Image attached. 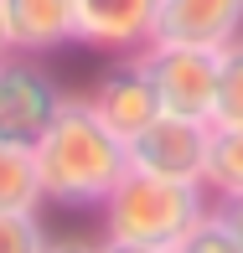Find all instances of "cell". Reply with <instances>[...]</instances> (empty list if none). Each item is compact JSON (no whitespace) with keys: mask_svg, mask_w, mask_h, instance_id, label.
<instances>
[{"mask_svg":"<svg viewBox=\"0 0 243 253\" xmlns=\"http://www.w3.org/2000/svg\"><path fill=\"white\" fill-rule=\"evenodd\" d=\"M212 124H243V37L228 42V47H217Z\"/></svg>","mask_w":243,"mask_h":253,"instance_id":"7c38bea8","label":"cell"},{"mask_svg":"<svg viewBox=\"0 0 243 253\" xmlns=\"http://www.w3.org/2000/svg\"><path fill=\"white\" fill-rule=\"evenodd\" d=\"M217 212L233 222V233H238V243H243V197H233V202H217Z\"/></svg>","mask_w":243,"mask_h":253,"instance_id":"e0dca14e","label":"cell"},{"mask_svg":"<svg viewBox=\"0 0 243 253\" xmlns=\"http://www.w3.org/2000/svg\"><path fill=\"white\" fill-rule=\"evenodd\" d=\"M83 98H88V109H94L124 145H130L135 134L160 114V98H155V88H150L140 57H119V62H109L94 78V88H88Z\"/></svg>","mask_w":243,"mask_h":253,"instance_id":"8992f818","label":"cell"},{"mask_svg":"<svg viewBox=\"0 0 243 253\" xmlns=\"http://www.w3.org/2000/svg\"><path fill=\"white\" fill-rule=\"evenodd\" d=\"M176 253H243V243H238L233 222H228L217 207H207V212L196 217V227L176 243Z\"/></svg>","mask_w":243,"mask_h":253,"instance_id":"4fadbf2b","label":"cell"},{"mask_svg":"<svg viewBox=\"0 0 243 253\" xmlns=\"http://www.w3.org/2000/svg\"><path fill=\"white\" fill-rule=\"evenodd\" d=\"M0 57H10V31H5V10H0Z\"/></svg>","mask_w":243,"mask_h":253,"instance_id":"ac0fdd59","label":"cell"},{"mask_svg":"<svg viewBox=\"0 0 243 253\" xmlns=\"http://www.w3.org/2000/svg\"><path fill=\"white\" fill-rule=\"evenodd\" d=\"M202 186H207V197H217V202L243 197V124H212Z\"/></svg>","mask_w":243,"mask_h":253,"instance_id":"30bf717a","label":"cell"},{"mask_svg":"<svg viewBox=\"0 0 243 253\" xmlns=\"http://www.w3.org/2000/svg\"><path fill=\"white\" fill-rule=\"evenodd\" d=\"M98 212H103V238H124V243L176 253V243L196 227V217L207 212V186H196V181H160V176H145V170H124V181L109 191V202Z\"/></svg>","mask_w":243,"mask_h":253,"instance_id":"7a4b0ae2","label":"cell"},{"mask_svg":"<svg viewBox=\"0 0 243 253\" xmlns=\"http://www.w3.org/2000/svg\"><path fill=\"white\" fill-rule=\"evenodd\" d=\"M37 155V181L42 202L83 212V207H103L109 191L130 170V145L88 109L83 93H67L62 109L52 114V124L42 129V140L31 145Z\"/></svg>","mask_w":243,"mask_h":253,"instance_id":"6da1fadb","label":"cell"},{"mask_svg":"<svg viewBox=\"0 0 243 253\" xmlns=\"http://www.w3.org/2000/svg\"><path fill=\"white\" fill-rule=\"evenodd\" d=\"M243 37V0H155V42L228 47Z\"/></svg>","mask_w":243,"mask_h":253,"instance_id":"ba28073f","label":"cell"},{"mask_svg":"<svg viewBox=\"0 0 243 253\" xmlns=\"http://www.w3.org/2000/svg\"><path fill=\"white\" fill-rule=\"evenodd\" d=\"M10 31V52L21 57H47L78 42L73 26V0H0Z\"/></svg>","mask_w":243,"mask_h":253,"instance_id":"9c48e42d","label":"cell"},{"mask_svg":"<svg viewBox=\"0 0 243 253\" xmlns=\"http://www.w3.org/2000/svg\"><path fill=\"white\" fill-rule=\"evenodd\" d=\"M160 98V114L212 124V88H217V47H192V42H150L135 52Z\"/></svg>","mask_w":243,"mask_h":253,"instance_id":"3957f363","label":"cell"},{"mask_svg":"<svg viewBox=\"0 0 243 253\" xmlns=\"http://www.w3.org/2000/svg\"><path fill=\"white\" fill-rule=\"evenodd\" d=\"M73 26L83 47L135 57L155 42V0H73Z\"/></svg>","mask_w":243,"mask_h":253,"instance_id":"52a82bcc","label":"cell"},{"mask_svg":"<svg viewBox=\"0 0 243 253\" xmlns=\"http://www.w3.org/2000/svg\"><path fill=\"white\" fill-rule=\"evenodd\" d=\"M207 140H212V124L207 119L155 114L130 140V170H145V176H160V181H196V186H202Z\"/></svg>","mask_w":243,"mask_h":253,"instance_id":"5b68a950","label":"cell"},{"mask_svg":"<svg viewBox=\"0 0 243 253\" xmlns=\"http://www.w3.org/2000/svg\"><path fill=\"white\" fill-rule=\"evenodd\" d=\"M62 88L37 57H0V140L5 145H37L42 129L52 124V114L62 109Z\"/></svg>","mask_w":243,"mask_h":253,"instance_id":"277c9868","label":"cell"},{"mask_svg":"<svg viewBox=\"0 0 243 253\" xmlns=\"http://www.w3.org/2000/svg\"><path fill=\"white\" fill-rule=\"evenodd\" d=\"M0 212H42L37 155L26 145H5V140H0Z\"/></svg>","mask_w":243,"mask_h":253,"instance_id":"8fae6325","label":"cell"},{"mask_svg":"<svg viewBox=\"0 0 243 253\" xmlns=\"http://www.w3.org/2000/svg\"><path fill=\"white\" fill-rule=\"evenodd\" d=\"M0 253H47V227L37 212H0Z\"/></svg>","mask_w":243,"mask_h":253,"instance_id":"5bb4252c","label":"cell"},{"mask_svg":"<svg viewBox=\"0 0 243 253\" xmlns=\"http://www.w3.org/2000/svg\"><path fill=\"white\" fill-rule=\"evenodd\" d=\"M47 253H98V243H88V238H47Z\"/></svg>","mask_w":243,"mask_h":253,"instance_id":"9a60e30c","label":"cell"},{"mask_svg":"<svg viewBox=\"0 0 243 253\" xmlns=\"http://www.w3.org/2000/svg\"><path fill=\"white\" fill-rule=\"evenodd\" d=\"M98 253H166V248H145V243H124V238H103Z\"/></svg>","mask_w":243,"mask_h":253,"instance_id":"2e32d148","label":"cell"}]
</instances>
